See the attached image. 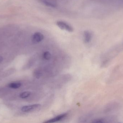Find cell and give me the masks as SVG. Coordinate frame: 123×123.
Masks as SVG:
<instances>
[{
	"label": "cell",
	"mask_w": 123,
	"mask_h": 123,
	"mask_svg": "<svg viewBox=\"0 0 123 123\" xmlns=\"http://www.w3.org/2000/svg\"><path fill=\"white\" fill-rule=\"evenodd\" d=\"M104 120L102 119H97L93 121V123H104Z\"/></svg>",
	"instance_id": "cell-11"
},
{
	"label": "cell",
	"mask_w": 123,
	"mask_h": 123,
	"mask_svg": "<svg viewBox=\"0 0 123 123\" xmlns=\"http://www.w3.org/2000/svg\"><path fill=\"white\" fill-rule=\"evenodd\" d=\"M43 58L45 59L46 60H49L51 58V54L48 51H46L44 52L43 53Z\"/></svg>",
	"instance_id": "cell-10"
},
{
	"label": "cell",
	"mask_w": 123,
	"mask_h": 123,
	"mask_svg": "<svg viewBox=\"0 0 123 123\" xmlns=\"http://www.w3.org/2000/svg\"><path fill=\"white\" fill-rule=\"evenodd\" d=\"M44 39V36L40 32H35L32 35V40L34 43H37L40 42Z\"/></svg>",
	"instance_id": "cell-2"
},
{
	"label": "cell",
	"mask_w": 123,
	"mask_h": 123,
	"mask_svg": "<svg viewBox=\"0 0 123 123\" xmlns=\"http://www.w3.org/2000/svg\"><path fill=\"white\" fill-rule=\"evenodd\" d=\"M21 83L19 82H12L8 85V86L13 89H17L19 88L21 86Z\"/></svg>",
	"instance_id": "cell-7"
},
{
	"label": "cell",
	"mask_w": 123,
	"mask_h": 123,
	"mask_svg": "<svg viewBox=\"0 0 123 123\" xmlns=\"http://www.w3.org/2000/svg\"><path fill=\"white\" fill-rule=\"evenodd\" d=\"M40 2L44 5L52 8H55L57 6V3L55 0H39Z\"/></svg>",
	"instance_id": "cell-4"
},
{
	"label": "cell",
	"mask_w": 123,
	"mask_h": 123,
	"mask_svg": "<svg viewBox=\"0 0 123 123\" xmlns=\"http://www.w3.org/2000/svg\"><path fill=\"white\" fill-rule=\"evenodd\" d=\"M31 95V92L29 91H25L22 92L19 95V97L22 99H25L29 97Z\"/></svg>",
	"instance_id": "cell-8"
},
{
	"label": "cell",
	"mask_w": 123,
	"mask_h": 123,
	"mask_svg": "<svg viewBox=\"0 0 123 123\" xmlns=\"http://www.w3.org/2000/svg\"><path fill=\"white\" fill-rule=\"evenodd\" d=\"M34 75L35 77L37 78H39L42 75V73L39 69H35V71H34Z\"/></svg>",
	"instance_id": "cell-9"
},
{
	"label": "cell",
	"mask_w": 123,
	"mask_h": 123,
	"mask_svg": "<svg viewBox=\"0 0 123 123\" xmlns=\"http://www.w3.org/2000/svg\"><path fill=\"white\" fill-rule=\"evenodd\" d=\"M84 41L85 43H88L91 40L92 38V34L90 32L85 31L84 32Z\"/></svg>",
	"instance_id": "cell-6"
},
{
	"label": "cell",
	"mask_w": 123,
	"mask_h": 123,
	"mask_svg": "<svg viewBox=\"0 0 123 123\" xmlns=\"http://www.w3.org/2000/svg\"><path fill=\"white\" fill-rule=\"evenodd\" d=\"M40 107L39 104H34L31 105L24 106L21 108V110L24 112H28L33 110H35Z\"/></svg>",
	"instance_id": "cell-3"
},
{
	"label": "cell",
	"mask_w": 123,
	"mask_h": 123,
	"mask_svg": "<svg viewBox=\"0 0 123 123\" xmlns=\"http://www.w3.org/2000/svg\"><path fill=\"white\" fill-rule=\"evenodd\" d=\"M67 115V113L61 114V115H59L57 116L56 117H55L54 118L50 119V120H48L47 121H45V122H44V123H53L57 122V121H61V120H63V118L66 117Z\"/></svg>",
	"instance_id": "cell-5"
},
{
	"label": "cell",
	"mask_w": 123,
	"mask_h": 123,
	"mask_svg": "<svg viewBox=\"0 0 123 123\" xmlns=\"http://www.w3.org/2000/svg\"><path fill=\"white\" fill-rule=\"evenodd\" d=\"M2 60H3V58H2V57H0V62H1Z\"/></svg>",
	"instance_id": "cell-12"
},
{
	"label": "cell",
	"mask_w": 123,
	"mask_h": 123,
	"mask_svg": "<svg viewBox=\"0 0 123 123\" xmlns=\"http://www.w3.org/2000/svg\"><path fill=\"white\" fill-rule=\"evenodd\" d=\"M56 24L58 27L63 30L68 31L69 32H72L74 31L73 27L65 22L63 21H57Z\"/></svg>",
	"instance_id": "cell-1"
}]
</instances>
